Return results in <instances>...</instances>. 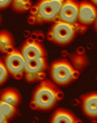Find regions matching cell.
<instances>
[{
	"instance_id": "1",
	"label": "cell",
	"mask_w": 97,
	"mask_h": 123,
	"mask_svg": "<svg viewBox=\"0 0 97 123\" xmlns=\"http://www.w3.org/2000/svg\"><path fill=\"white\" fill-rule=\"evenodd\" d=\"M57 86L52 80H42L33 91L31 107L39 111H49L55 108L60 99Z\"/></svg>"
},
{
	"instance_id": "2",
	"label": "cell",
	"mask_w": 97,
	"mask_h": 123,
	"mask_svg": "<svg viewBox=\"0 0 97 123\" xmlns=\"http://www.w3.org/2000/svg\"><path fill=\"white\" fill-rule=\"evenodd\" d=\"M64 0H38L31 8V17L36 25L58 20Z\"/></svg>"
},
{
	"instance_id": "3",
	"label": "cell",
	"mask_w": 97,
	"mask_h": 123,
	"mask_svg": "<svg viewBox=\"0 0 97 123\" xmlns=\"http://www.w3.org/2000/svg\"><path fill=\"white\" fill-rule=\"evenodd\" d=\"M77 73L71 61L67 59H59L50 64V78L58 86L71 84L76 79Z\"/></svg>"
},
{
	"instance_id": "4",
	"label": "cell",
	"mask_w": 97,
	"mask_h": 123,
	"mask_svg": "<svg viewBox=\"0 0 97 123\" xmlns=\"http://www.w3.org/2000/svg\"><path fill=\"white\" fill-rule=\"evenodd\" d=\"M77 32L76 24H69L57 20L50 27L47 33V38L55 44L68 45L75 40Z\"/></svg>"
},
{
	"instance_id": "5",
	"label": "cell",
	"mask_w": 97,
	"mask_h": 123,
	"mask_svg": "<svg viewBox=\"0 0 97 123\" xmlns=\"http://www.w3.org/2000/svg\"><path fill=\"white\" fill-rule=\"evenodd\" d=\"M47 68L48 63L46 57H37V59L27 60L24 78L28 83L37 82L42 78Z\"/></svg>"
},
{
	"instance_id": "6",
	"label": "cell",
	"mask_w": 97,
	"mask_h": 123,
	"mask_svg": "<svg viewBox=\"0 0 97 123\" xmlns=\"http://www.w3.org/2000/svg\"><path fill=\"white\" fill-rule=\"evenodd\" d=\"M2 60L8 69L10 76L14 78H21L24 76L27 60L19 49L13 48L10 52L6 53V55Z\"/></svg>"
},
{
	"instance_id": "7",
	"label": "cell",
	"mask_w": 97,
	"mask_h": 123,
	"mask_svg": "<svg viewBox=\"0 0 97 123\" xmlns=\"http://www.w3.org/2000/svg\"><path fill=\"white\" fill-rule=\"evenodd\" d=\"M97 18V6L90 1L79 2V17L78 23L82 26H90L94 24Z\"/></svg>"
},
{
	"instance_id": "8",
	"label": "cell",
	"mask_w": 97,
	"mask_h": 123,
	"mask_svg": "<svg viewBox=\"0 0 97 123\" xmlns=\"http://www.w3.org/2000/svg\"><path fill=\"white\" fill-rule=\"evenodd\" d=\"M19 50L22 51L23 55L26 57V60L47 56V52H46V49L43 44L34 39H29L25 43H23Z\"/></svg>"
},
{
	"instance_id": "9",
	"label": "cell",
	"mask_w": 97,
	"mask_h": 123,
	"mask_svg": "<svg viewBox=\"0 0 97 123\" xmlns=\"http://www.w3.org/2000/svg\"><path fill=\"white\" fill-rule=\"evenodd\" d=\"M79 17V2L76 0H64L58 20L69 24H76Z\"/></svg>"
},
{
	"instance_id": "10",
	"label": "cell",
	"mask_w": 97,
	"mask_h": 123,
	"mask_svg": "<svg viewBox=\"0 0 97 123\" xmlns=\"http://www.w3.org/2000/svg\"><path fill=\"white\" fill-rule=\"evenodd\" d=\"M81 109L89 119H97V92H89L81 97Z\"/></svg>"
},
{
	"instance_id": "11",
	"label": "cell",
	"mask_w": 97,
	"mask_h": 123,
	"mask_svg": "<svg viewBox=\"0 0 97 123\" xmlns=\"http://www.w3.org/2000/svg\"><path fill=\"white\" fill-rule=\"evenodd\" d=\"M51 123H77L80 120L76 115L67 109H56L50 118Z\"/></svg>"
},
{
	"instance_id": "12",
	"label": "cell",
	"mask_w": 97,
	"mask_h": 123,
	"mask_svg": "<svg viewBox=\"0 0 97 123\" xmlns=\"http://www.w3.org/2000/svg\"><path fill=\"white\" fill-rule=\"evenodd\" d=\"M0 101L9 103L14 106H18L19 103H21V94H19V92L17 91V88L7 87L1 90Z\"/></svg>"
},
{
	"instance_id": "13",
	"label": "cell",
	"mask_w": 97,
	"mask_h": 123,
	"mask_svg": "<svg viewBox=\"0 0 97 123\" xmlns=\"http://www.w3.org/2000/svg\"><path fill=\"white\" fill-rule=\"evenodd\" d=\"M0 112H1V123H5L18 114L17 106L0 101Z\"/></svg>"
},
{
	"instance_id": "14",
	"label": "cell",
	"mask_w": 97,
	"mask_h": 123,
	"mask_svg": "<svg viewBox=\"0 0 97 123\" xmlns=\"http://www.w3.org/2000/svg\"><path fill=\"white\" fill-rule=\"evenodd\" d=\"M13 47V37L10 32L2 30L0 33V49L2 53H8L12 50Z\"/></svg>"
},
{
	"instance_id": "15",
	"label": "cell",
	"mask_w": 97,
	"mask_h": 123,
	"mask_svg": "<svg viewBox=\"0 0 97 123\" xmlns=\"http://www.w3.org/2000/svg\"><path fill=\"white\" fill-rule=\"evenodd\" d=\"M69 61L78 72H82L89 65L88 57L84 53H73L69 56Z\"/></svg>"
},
{
	"instance_id": "16",
	"label": "cell",
	"mask_w": 97,
	"mask_h": 123,
	"mask_svg": "<svg viewBox=\"0 0 97 123\" xmlns=\"http://www.w3.org/2000/svg\"><path fill=\"white\" fill-rule=\"evenodd\" d=\"M10 6L11 9L17 13L27 12V11L31 10V8H32L30 0H12Z\"/></svg>"
},
{
	"instance_id": "17",
	"label": "cell",
	"mask_w": 97,
	"mask_h": 123,
	"mask_svg": "<svg viewBox=\"0 0 97 123\" xmlns=\"http://www.w3.org/2000/svg\"><path fill=\"white\" fill-rule=\"evenodd\" d=\"M9 76H10V73L8 71V69H7L3 60L1 59V62H0V84L3 85L8 80Z\"/></svg>"
},
{
	"instance_id": "18",
	"label": "cell",
	"mask_w": 97,
	"mask_h": 123,
	"mask_svg": "<svg viewBox=\"0 0 97 123\" xmlns=\"http://www.w3.org/2000/svg\"><path fill=\"white\" fill-rule=\"evenodd\" d=\"M11 2L12 0H0V6H1V9H5L7 8L9 5H11Z\"/></svg>"
},
{
	"instance_id": "19",
	"label": "cell",
	"mask_w": 97,
	"mask_h": 123,
	"mask_svg": "<svg viewBox=\"0 0 97 123\" xmlns=\"http://www.w3.org/2000/svg\"><path fill=\"white\" fill-rule=\"evenodd\" d=\"M93 28H94V31L97 33V18L95 20V22H94V24H93Z\"/></svg>"
},
{
	"instance_id": "20",
	"label": "cell",
	"mask_w": 97,
	"mask_h": 123,
	"mask_svg": "<svg viewBox=\"0 0 97 123\" xmlns=\"http://www.w3.org/2000/svg\"><path fill=\"white\" fill-rule=\"evenodd\" d=\"M89 1H90V2H92L93 4L97 6V0H89Z\"/></svg>"
}]
</instances>
